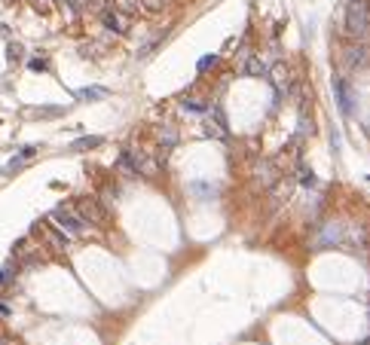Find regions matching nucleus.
<instances>
[{
  "mask_svg": "<svg viewBox=\"0 0 370 345\" xmlns=\"http://www.w3.org/2000/svg\"><path fill=\"white\" fill-rule=\"evenodd\" d=\"M0 315H3V318H9V306H6L3 300H0Z\"/></svg>",
  "mask_w": 370,
  "mask_h": 345,
  "instance_id": "15",
  "label": "nucleus"
},
{
  "mask_svg": "<svg viewBox=\"0 0 370 345\" xmlns=\"http://www.w3.org/2000/svg\"><path fill=\"white\" fill-rule=\"evenodd\" d=\"M361 345H370V339H364V342H361Z\"/></svg>",
  "mask_w": 370,
  "mask_h": 345,
  "instance_id": "17",
  "label": "nucleus"
},
{
  "mask_svg": "<svg viewBox=\"0 0 370 345\" xmlns=\"http://www.w3.org/2000/svg\"><path fill=\"white\" fill-rule=\"evenodd\" d=\"M98 144H101V137H77L71 144V150L80 153V150H92V147H98Z\"/></svg>",
  "mask_w": 370,
  "mask_h": 345,
  "instance_id": "6",
  "label": "nucleus"
},
{
  "mask_svg": "<svg viewBox=\"0 0 370 345\" xmlns=\"http://www.w3.org/2000/svg\"><path fill=\"white\" fill-rule=\"evenodd\" d=\"M104 95H107L104 89H83V92H80V98H92V101H95V98H104Z\"/></svg>",
  "mask_w": 370,
  "mask_h": 345,
  "instance_id": "8",
  "label": "nucleus"
},
{
  "mask_svg": "<svg viewBox=\"0 0 370 345\" xmlns=\"http://www.w3.org/2000/svg\"><path fill=\"white\" fill-rule=\"evenodd\" d=\"M141 3H144L147 9H163V6L168 3V0H141Z\"/></svg>",
  "mask_w": 370,
  "mask_h": 345,
  "instance_id": "11",
  "label": "nucleus"
},
{
  "mask_svg": "<svg viewBox=\"0 0 370 345\" xmlns=\"http://www.w3.org/2000/svg\"><path fill=\"white\" fill-rule=\"evenodd\" d=\"M346 31L352 37H364L370 31V0H349L346 3Z\"/></svg>",
  "mask_w": 370,
  "mask_h": 345,
  "instance_id": "1",
  "label": "nucleus"
},
{
  "mask_svg": "<svg viewBox=\"0 0 370 345\" xmlns=\"http://www.w3.org/2000/svg\"><path fill=\"white\" fill-rule=\"evenodd\" d=\"M52 220H55V226H62V232H67V235H83L89 229V223L83 217H77L74 211H64V208L52 211Z\"/></svg>",
  "mask_w": 370,
  "mask_h": 345,
  "instance_id": "2",
  "label": "nucleus"
},
{
  "mask_svg": "<svg viewBox=\"0 0 370 345\" xmlns=\"http://www.w3.org/2000/svg\"><path fill=\"white\" fill-rule=\"evenodd\" d=\"M0 345H3V339H0Z\"/></svg>",
  "mask_w": 370,
  "mask_h": 345,
  "instance_id": "18",
  "label": "nucleus"
},
{
  "mask_svg": "<svg viewBox=\"0 0 370 345\" xmlns=\"http://www.w3.org/2000/svg\"><path fill=\"white\" fill-rule=\"evenodd\" d=\"M300 177H303V183H306V187H315V174H312V171H300Z\"/></svg>",
  "mask_w": 370,
  "mask_h": 345,
  "instance_id": "12",
  "label": "nucleus"
},
{
  "mask_svg": "<svg viewBox=\"0 0 370 345\" xmlns=\"http://www.w3.org/2000/svg\"><path fill=\"white\" fill-rule=\"evenodd\" d=\"M104 25H107L110 31H117V34H123V31H125V21H123V16H120V13H104Z\"/></svg>",
  "mask_w": 370,
  "mask_h": 345,
  "instance_id": "5",
  "label": "nucleus"
},
{
  "mask_svg": "<svg viewBox=\"0 0 370 345\" xmlns=\"http://www.w3.org/2000/svg\"><path fill=\"white\" fill-rule=\"evenodd\" d=\"M245 74H251V77H257V74H263V64H260V61H248V67H245Z\"/></svg>",
  "mask_w": 370,
  "mask_h": 345,
  "instance_id": "10",
  "label": "nucleus"
},
{
  "mask_svg": "<svg viewBox=\"0 0 370 345\" xmlns=\"http://www.w3.org/2000/svg\"><path fill=\"white\" fill-rule=\"evenodd\" d=\"M80 214H83V220L92 223V226H98L104 220V214L98 211V202L95 199H80Z\"/></svg>",
  "mask_w": 370,
  "mask_h": 345,
  "instance_id": "3",
  "label": "nucleus"
},
{
  "mask_svg": "<svg viewBox=\"0 0 370 345\" xmlns=\"http://www.w3.org/2000/svg\"><path fill=\"white\" fill-rule=\"evenodd\" d=\"M31 71H46V61L40 58V61H31Z\"/></svg>",
  "mask_w": 370,
  "mask_h": 345,
  "instance_id": "14",
  "label": "nucleus"
},
{
  "mask_svg": "<svg viewBox=\"0 0 370 345\" xmlns=\"http://www.w3.org/2000/svg\"><path fill=\"white\" fill-rule=\"evenodd\" d=\"M159 137H165V144H175V141H178V137H175V132H171V129H165V134H159Z\"/></svg>",
  "mask_w": 370,
  "mask_h": 345,
  "instance_id": "13",
  "label": "nucleus"
},
{
  "mask_svg": "<svg viewBox=\"0 0 370 345\" xmlns=\"http://www.w3.org/2000/svg\"><path fill=\"white\" fill-rule=\"evenodd\" d=\"M181 107L187 110V113H205V104H202V101H196V98H184Z\"/></svg>",
  "mask_w": 370,
  "mask_h": 345,
  "instance_id": "7",
  "label": "nucleus"
},
{
  "mask_svg": "<svg viewBox=\"0 0 370 345\" xmlns=\"http://www.w3.org/2000/svg\"><path fill=\"white\" fill-rule=\"evenodd\" d=\"M333 95H337V104H340V110L349 116L352 113V92H349V86L343 83V79H333Z\"/></svg>",
  "mask_w": 370,
  "mask_h": 345,
  "instance_id": "4",
  "label": "nucleus"
},
{
  "mask_svg": "<svg viewBox=\"0 0 370 345\" xmlns=\"http://www.w3.org/2000/svg\"><path fill=\"white\" fill-rule=\"evenodd\" d=\"M214 64H217V55H205L199 61V71H208V67H214Z\"/></svg>",
  "mask_w": 370,
  "mask_h": 345,
  "instance_id": "9",
  "label": "nucleus"
},
{
  "mask_svg": "<svg viewBox=\"0 0 370 345\" xmlns=\"http://www.w3.org/2000/svg\"><path fill=\"white\" fill-rule=\"evenodd\" d=\"M6 275H9V269H0V284H6Z\"/></svg>",
  "mask_w": 370,
  "mask_h": 345,
  "instance_id": "16",
  "label": "nucleus"
}]
</instances>
